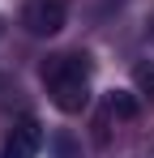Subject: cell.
Instances as JSON below:
<instances>
[{
    "mask_svg": "<svg viewBox=\"0 0 154 158\" xmlns=\"http://www.w3.org/2000/svg\"><path fill=\"white\" fill-rule=\"evenodd\" d=\"M43 85L60 111H86L90 107V64L86 56H51L43 64Z\"/></svg>",
    "mask_w": 154,
    "mask_h": 158,
    "instance_id": "cell-1",
    "label": "cell"
},
{
    "mask_svg": "<svg viewBox=\"0 0 154 158\" xmlns=\"http://www.w3.org/2000/svg\"><path fill=\"white\" fill-rule=\"evenodd\" d=\"M22 26L39 39H51L64 30V0H26L22 9Z\"/></svg>",
    "mask_w": 154,
    "mask_h": 158,
    "instance_id": "cell-2",
    "label": "cell"
},
{
    "mask_svg": "<svg viewBox=\"0 0 154 158\" xmlns=\"http://www.w3.org/2000/svg\"><path fill=\"white\" fill-rule=\"evenodd\" d=\"M39 145H43V128H39V120H17L13 132L4 137V150L0 158H39Z\"/></svg>",
    "mask_w": 154,
    "mask_h": 158,
    "instance_id": "cell-3",
    "label": "cell"
},
{
    "mask_svg": "<svg viewBox=\"0 0 154 158\" xmlns=\"http://www.w3.org/2000/svg\"><path fill=\"white\" fill-rule=\"evenodd\" d=\"M107 111H111V115H120V120H133V115H137V98L124 94V90H116V94L107 98Z\"/></svg>",
    "mask_w": 154,
    "mask_h": 158,
    "instance_id": "cell-4",
    "label": "cell"
},
{
    "mask_svg": "<svg viewBox=\"0 0 154 158\" xmlns=\"http://www.w3.org/2000/svg\"><path fill=\"white\" fill-rule=\"evenodd\" d=\"M133 77H137V85H141L146 94H154V60H150V64H137Z\"/></svg>",
    "mask_w": 154,
    "mask_h": 158,
    "instance_id": "cell-5",
    "label": "cell"
},
{
    "mask_svg": "<svg viewBox=\"0 0 154 158\" xmlns=\"http://www.w3.org/2000/svg\"><path fill=\"white\" fill-rule=\"evenodd\" d=\"M56 150H60V158H73V145H69V137H60V141H56Z\"/></svg>",
    "mask_w": 154,
    "mask_h": 158,
    "instance_id": "cell-6",
    "label": "cell"
},
{
    "mask_svg": "<svg viewBox=\"0 0 154 158\" xmlns=\"http://www.w3.org/2000/svg\"><path fill=\"white\" fill-rule=\"evenodd\" d=\"M146 158H154V150H150V154H146Z\"/></svg>",
    "mask_w": 154,
    "mask_h": 158,
    "instance_id": "cell-7",
    "label": "cell"
}]
</instances>
